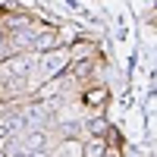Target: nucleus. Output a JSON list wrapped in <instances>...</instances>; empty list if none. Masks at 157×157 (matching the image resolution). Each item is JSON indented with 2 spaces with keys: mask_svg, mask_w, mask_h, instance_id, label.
Here are the masks:
<instances>
[{
  "mask_svg": "<svg viewBox=\"0 0 157 157\" xmlns=\"http://www.w3.org/2000/svg\"><path fill=\"white\" fill-rule=\"evenodd\" d=\"M0 157H6V154H3V148H0Z\"/></svg>",
  "mask_w": 157,
  "mask_h": 157,
  "instance_id": "11",
  "label": "nucleus"
},
{
  "mask_svg": "<svg viewBox=\"0 0 157 157\" xmlns=\"http://www.w3.org/2000/svg\"><path fill=\"white\" fill-rule=\"evenodd\" d=\"M3 63H6V72L13 78H25L29 72H35V57H29V54H13Z\"/></svg>",
  "mask_w": 157,
  "mask_h": 157,
  "instance_id": "1",
  "label": "nucleus"
},
{
  "mask_svg": "<svg viewBox=\"0 0 157 157\" xmlns=\"http://www.w3.org/2000/svg\"><path fill=\"white\" fill-rule=\"evenodd\" d=\"M82 157H107V141L104 138H91L88 145H82Z\"/></svg>",
  "mask_w": 157,
  "mask_h": 157,
  "instance_id": "6",
  "label": "nucleus"
},
{
  "mask_svg": "<svg viewBox=\"0 0 157 157\" xmlns=\"http://www.w3.org/2000/svg\"><path fill=\"white\" fill-rule=\"evenodd\" d=\"M29 157H50V154H47V148H44V151H32Z\"/></svg>",
  "mask_w": 157,
  "mask_h": 157,
  "instance_id": "9",
  "label": "nucleus"
},
{
  "mask_svg": "<svg viewBox=\"0 0 157 157\" xmlns=\"http://www.w3.org/2000/svg\"><path fill=\"white\" fill-rule=\"evenodd\" d=\"M60 44V38L54 35V32H35V50H41V54H47V50H54Z\"/></svg>",
  "mask_w": 157,
  "mask_h": 157,
  "instance_id": "3",
  "label": "nucleus"
},
{
  "mask_svg": "<svg viewBox=\"0 0 157 157\" xmlns=\"http://www.w3.org/2000/svg\"><path fill=\"white\" fill-rule=\"evenodd\" d=\"M88 129H91L94 135H101V132H104V120H91V123H88Z\"/></svg>",
  "mask_w": 157,
  "mask_h": 157,
  "instance_id": "8",
  "label": "nucleus"
},
{
  "mask_svg": "<svg viewBox=\"0 0 157 157\" xmlns=\"http://www.w3.org/2000/svg\"><path fill=\"white\" fill-rule=\"evenodd\" d=\"M47 148V135L44 132H29V135H25V141H22V151H44Z\"/></svg>",
  "mask_w": 157,
  "mask_h": 157,
  "instance_id": "4",
  "label": "nucleus"
},
{
  "mask_svg": "<svg viewBox=\"0 0 157 157\" xmlns=\"http://www.w3.org/2000/svg\"><path fill=\"white\" fill-rule=\"evenodd\" d=\"M60 148H63L60 157H82V145H78V141H63Z\"/></svg>",
  "mask_w": 157,
  "mask_h": 157,
  "instance_id": "7",
  "label": "nucleus"
},
{
  "mask_svg": "<svg viewBox=\"0 0 157 157\" xmlns=\"http://www.w3.org/2000/svg\"><path fill=\"white\" fill-rule=\"evenodd\" d=\"M104 101H107V88H91V91H85V98H82V104L91 107V110L104 107Z\"/></svg>",
  "mask_w": 157,
  "mask_h": 157,
  "instance_id": "5",
  "label": "nucleus"
},
{
  "mask_svg": "<svg viewBox=\"0 0 157 157\" xmlns=\"http://www.w3.org/2000/svg\"><path fill=\"white\" fill-rule=\"evenodd\" d=\"M10 157H29V151H16V154H10Z\"/></svg>",
  "mask_w": 157,
  "mask_h": 157,
  "instance_id": "10",
  "label": "nucleus"
},
{
  "mask_svg": "<svg viewBox=\"0 0 157 157\" xmlns=\"http://www.w3.org/2000/svg\"><path fill=\"white\" fill-rule=\"evenodd\" d=\"M66 54H63V50H47V54L41 57V63H38V72L41 75H47V78H54L63 66H66Z\"/></svg>",
  "mask_w": 157,
  "mask_h": 157,
  "instance_id": "2",
  "label": "nucleus"
}]
</instances>
